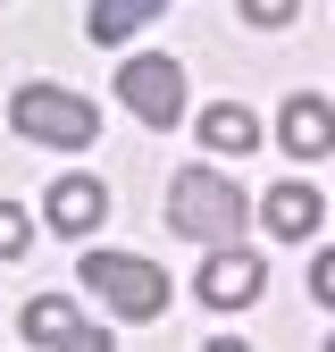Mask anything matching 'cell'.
Instances as JSON below:
<instances>
[{
  "label": "cell",
  "mask_w": 335,
  "mask_h": 352,
  "mask_svg": "<svg viewBox=\"0 0 335 352\" xmlns=\"http://www.w3.org/2000/svg\"><path fill=\"white\" fill-rule=\"evenodd\" d=\"M201 352H251V344H243V336H209Z\"/></svg>",
  "instance_id": "obj_15"
},
{
  "label": "cell",
  "mask_w": 335,
  "mask_h": 352,
  "mask_svg": "<svg viewBox=\"0 0 335 352\" xmlns=\"http://www.w3.org/2000/svg\"><path fill=\"white\" fill-rule=\"evenodd\" d=\"M9 126L25 143H59V151H84L101 135V109L67 93V84H17V101H9Z\"/></svg>",
  "instance_id": "obj_3"
},
{
  "label": "cell",
  "mask_w": 335,
  "mask_h": 352,
  "mask_svg": "<svg viewBox=\"0 0 335 352\" xmlns=\"http://www.w3.org/2000/svg\"><path fill=\"white\" fill-rule=\"evenodd\" d=\"M159 9H168V0H93V42H126V34H143Z\"/></svg>",
  "instance_id": "obj_10"
},
{
  "label": "cell",
  "mask_w": 335,
  "mask_h": 352,
  "mask_svg": "<svg viewBox=\"0 0 335 352\" xmlns=\"http://www.w3.org/2000/svg\"><path fill=\"white\" fill-rule=\"evenodd\" d=\"M260 285H268V260H260V252H243V243L209 252V260H201V277H193V294L209 302V311H243V302H260Z\"/></svg>",
  "instance_id": "obj_5"
},
{
  "label": "cell",
  "mask_w": 335,
  "mask_h": 352,
  "mask_svg": "<svg viewBox=\"0 0 335 352\" xmlns=\"http://www.w3.org/2000/svg\"><path fill=\"white\" fill-rule=\"evenodd\" d=\"M201 143L209 151H260V118H251V109H235V101H218V109H201Z\"/></svg>",
  "instance_id": "obj_9"
},
{
  "label": "cell",
  "mask_w": 335,
  "mask_h": 352,
  "mask_svg": "<svg viewBox=\"0 0 335 352\" xmlns=\"http://www.w3.org/2000/svg\"><path fill=\"white\" fill-rule=\"evenodd\" d=\"M327 352H335V336H327Z\"/></svg>",
  "instance_id": "obj_16"
},
{
  "label": "cell",
  "mask_w": 335,
  "mask_h": 352,
  "mask_svg": "<svg viewBox=\"0 0 335 352\" xmlns=\"http://www.w3.org/2000/svg\"><path fill=\"white\" fill-rule=\"evenodd\" d=\"M293 9H302V0H243V17H251V25H285Z\"/></svg>",
  "instance_id": "obj_14"
},
{
  "label": "cell",
  "mask_w": 335,
  "mask_h": 352,
  "mask_svg": "<svg viewBox=\"0 0 335 352\" xmlns=\"http://www.w3.org/2000/svg\"><path fill=\"white\" fill-rule=\"evenodd\" d=\"M319 218H327V201H319V185H302V176H285V185L268 193V227H277L285 243H310Z\"/></svg>",
  "instance_id": "obj_8"
},
{
  "label": "cell",
  "mask_w": 335,
  "mask_h": 352,
  "mask_svg": "<svg viewBox=\"0 0 335 352\" xmlns=\"http://www.w3.org/2000/svg\"><path fill=\"white\" fill-rule=\"evenodd\" d=\"M117 101L135 109L143 126H176V118H185V67L168 59V51L126 59V67H117Z\"/></svg>",
  "instance_id": "obj_4"
},
{
  "label": "cell",
  "mask_w": 335,
  "mask_h": 352,
  "mask_svg": "<svg viewBox=\"0 0 335 352\" xmlns=\"http://www.w3.org/2000/svg\"><path fill=\"white\" fill-rule=\"evenodd\" d=\"M84 285L117 319H168V294H176L159 260H135V252H84Z\"/></svg>",
  "instance_id": "obj_2"
},
{
  "label": "cell",
  "mask_w": 335,
  "mask_h": 352,
  "mask_svg": "<svg viewBox=\"0 0 335 352\" xmlns=\"http://www.w3.org/2000/svg\"><path fill=\"white\" fill-rule=\"evenodd\" d=\"M310 294H319V311H335V243L310 260Z\"/></svg>",
  "instance_id": "obj_12"
},
{
  "label": "cell",
  "mask_w": 335,
  "mask_h": 352,
  "mask_svg": "<svg viewBox=\"0 0 335 352\" xmlns=\"http://www.w3.org/2000/svg\"><path fill=\"white\" fill-rule=\"evenodd\" d=\"M277 143H285L293 160H327V151H335V109H327L319 93H293L285 118H277Z\"/></svg>",
  "instance_id": "obj_7"
},
{
  "label": "cell",
  "mask_w": 335,
  "mask_h": 352,
  "mask_svg": "<svg viewBox=\"0 0 335 352\" xmlns=\"http://www.w3.org/2000/svg\"><path fill=\"white\" fill-rule=\"evenodd\" d=\"M168 227H176L185 243H209V252H227V243H243V227H251V201H243V185L235 176H218V168H176L168 176Z\"/></svg>",
  "instance_id": "obj_1"
},
{
  "label": "cell",
  "mask_w": 335,
  "mask_h": 352,
  "mask_svg": "<svg viewBox=\"0 0 335 352\" xmlns=\"http://www.w3.org/2000/svg\"><path fill=\"white\" fill-rule=\"evenodd\" d=\"M25 243H34V227H25V210H17V201H0V260H17Z\"/></svg>",
  "instance_id": "obj_11"
},
{
  "label": "cell",
  "mask_w": 335,
  "mask_h": 352,
  "mask_svg": "<svg viewBox=\"0 0 335 352\" xmlns=\"http://www.w3.org/2000/svg\"><path fill=\"white\" fill-rule=\"evenodd\" d=\"M42 218H51L59 235H93L109 218V185L101 176H51V193H42Z\"/></svg>",
  "instance_id": "obj_6"
},
{
  "label": "cell",
  "mask_w": 335,
  "mask_h": 352,
  "mask_svg": "<svg viewBox=\"0 0 335 352\" xmlns=\"http://www.w3.org/2000/svg\"><path fill=\"white\" fill-rule=\"evenodd\" d=\"M59 352H117V336H109V327H93V319H76V336H67Z\"/></svg>",
  "instance_id": "obj_13"
}]
</instances>
